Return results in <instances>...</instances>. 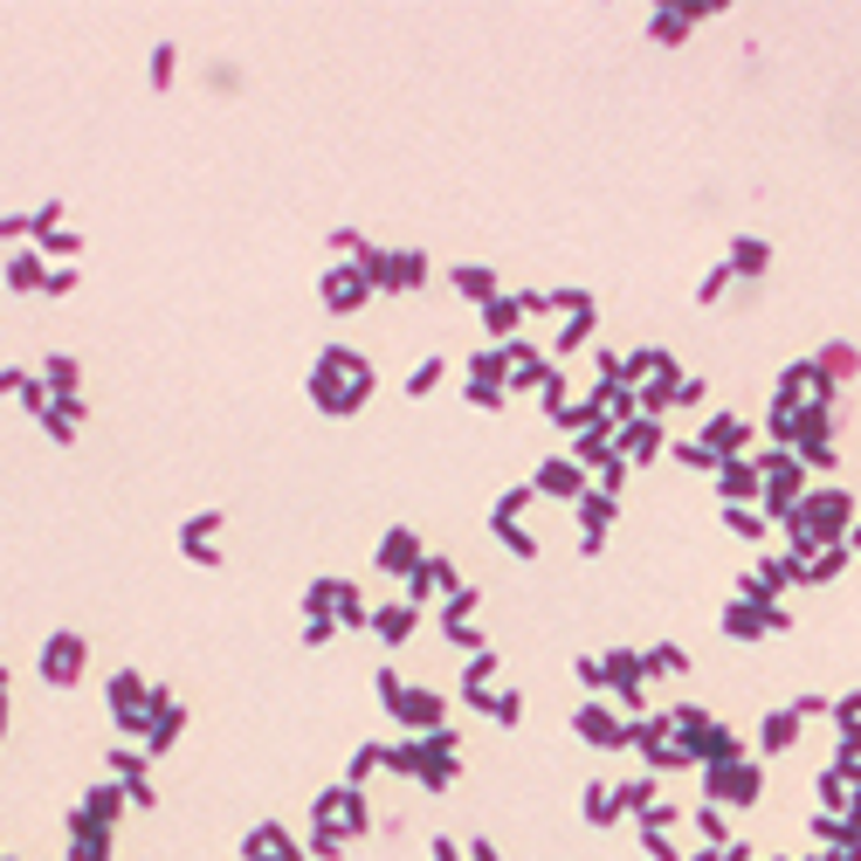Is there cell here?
I'll list each match as a JSON object with an SVG mask.
<instances>
[{
    "label": "cell",
    "mask_w": 861,
    "mask_h": 861,
    "mask_svg": "<svg viewBox=\"0 0 861 861\" xmlns=\"http://www.w3.org/2000/svg\"><path fill=\"white\" fill-rule=\"evenodd\" d=\"M365 393H373V365H365V352L331 344V352L317 359V373H311V400L325 407V414H359Z\"/></svg>",
    "instance_id": "6da1fadb"
},
{
    "label": "cell",
    "mask_w": 861,
    "mask_h": 861,
    "mask_svg": "<svg viewBox=\"0 0 861 861\" xmlns=\"http://www.w3.org/2000/svg\"><path fill=\"white\" fill-rule=\"evenodd\" d=\"M703 786H710V800H717V807H751L765 779H759V765H744V759H717L703 772Z\"/></svg>",
    "instance_id": "7a4b0ae2"
},
{
    "label": "cell",
    "mask_w": 861,
    "mask_h": 861,
    "mask_svg": "<svg viewBox=\"0 0 861 861\" xmlns=\"http://www.w3.org/2000/svg\"><path fill=\"white\" fill-rule=\"evenodd\" d=\"M572 730H579L586 744H599V751H620V744H634V724H620L607 703H586V710L572 717Z\"/></svg>",
    "instance_id": "3957f363"
},
{
    "label": "cell",
    "mask_w": 861,
    "mask_h": 861,
    "mask_svg": "<svg viewBox=\"0 0 861 861\" xmlns=\"http://www.w3.org/2000/svg\"><path fill=\"white\" fill-rule=\"evenodd\" d=\"M365 296H373V276H365V263H338V269H325V311H359Z\"/></svg>",
    "instance_id": "277c9868"
},
{
    "label": "cell",
    "mask_w": 861,
    "mask_h": 861,
    "mask_svg": "<svg viewBox=\"0 0 861 861\" xmlns=\"http://www.w3.org/2000/svg\"><path fill=\"white\" fill-rule=\"evenodd\" d=\"M421 558H427V551H421V537L407 531V524H393V531L379 537V572H393V579H414V572H421Z\"/></svg>",
    "instance_id": "5b68a950"
},
{
    "label": "cell",
    "mask_w": 861,
    "mask_h": 861,
    "mask_svg": "<svg viewBox=\"0 0 861 861\" xmlns=\"http://www.w3.org/2000/svg\"><path fill=\"white\" fill-rule=\"evenodd\" d=\"M41 676L56 689L83 676V634H49V648H41Z\"/></svg>",
    "instance_id": "8992f818"
},
{
    "label": "cell",
    "mask_w": 861,
    "mask_h": 861,
    "mask_svg": "<svg viewBox=\"0 0 861 861\" xmlns=\"http://www.w3.org/2000/svg\"><path fill=\"white\" fill-rule=\"evenodd\" d=\"M717 489H724V504H751V497H765V476H759V462L730 456L717 462Z\"/></svg>",
    "instance_id": "52a82bcc"
},
{
    "label": "cell",
    "mask_w": 861,
    "mask_h": 861,
    "mask_svg": "<svg viewBox=\"0 0 861 861\" xmlns=\"http://www.w3.org/2000/svg\"><path fill=\"white\" fill-rule=\"evenodd\" d=\"M537 497H586V469H579L572 456H551L545 469H537Z\"/></svg>",
    "instance_id": "ba28073f"
},
{
    "label": "cell",
    "mask_w": 861,
    "mask_h": 861,
    "mask_svg": "<svg viewBox=\"0 0 861 861\" xmlns=\"http://www.w3.org/2000/svg\"><path fill=\"white\" fill-rule=\"evenodd\" d=\"M435 593H462V579H456V566H448V558H421V572L407 579V599H435Z\"/></svg>",
    "instance_id": "9c48e42d"
},
{
    "label": "cell",
    "mask_w": 861,
    "mask_h": 861,
    "mask_svg": "<svg viewBox=\"0 0 861 861\" xmlns=\"http://www.w3.org/2000/svg\"><path fill=\"white\" fill-rule=\"evenodd\" d=\"M620 456H628V462H655L662 456V421L655 414H634L628 427H620Z\"/></svg>",
    "instance_id": "30bf717a"
},
{
    "label": "cell",
    "mask_w": 861,
    "mask_h": 861,
    "mask_svg": "<svg viewBox=\"0 0 861 861\" xmlns=\"http://www.w3.org/2000/svg\"><path fill=\"white\" fill-rule=\"evenodd\" d=\"M393 717H400L407 730H421V738H427V730H441V696H435V689H407Z\"/></svg>",
    "instance_id": "8fae6325"
},
{
    "label": "cell",
    "mask_w": 861,
    "mask_h": 861,
    "mask_svg": "<svg viewBox=\"0 0 861 861\" xmlns=\"http://www.w3.org/2000/svg\"><path fill=\"white\" fill-rule=\"evenodd\" d=\"M744 441H751V427H744L738 414H710V427H703V448H710V456H717V462H730V456H738Z\"/></svg>",
    "instance_id": "7c38bea8"
},
{
    "label": "cell",
    "mask_w": 861,
    "mask_h": 861,
    "mask_svg": "<svg viewBox=\"0 0 861 861\" xmlns=\"http://www.w3.org/2000/svg\"><path fill=\"white\" fill-rule=\"evenodd\" d=\"M614 510H620V497H607V489H586V497H579V524H586V551H599V531L614 524Z\"/></svg>",
    "instance_id": "4fadbf2b"
},
{
    "label": "cell",
    "mask_w": 861,
    "mask_h": 861,
    "mask_svg": "<svg viewBox=\"0 0 861 861\" xmlns=\"http://www.w3.org/2000/svg\"><path fill=\"white\" fill-rule=\"evenodd\" d=\"M414 628H421V607H414V599H393V607H373V634H379V641H407Z\"/></svg>",
    "instance_id": "5bb4252c"
},
{
    "label": "cell",
    "mask_w": 861,
    "mask_h": 861,
    "mask_svg": "<svg viewBox=\"0 0 861 861\" xmlns=\"http://www.w3.org/2000/svg\"><path fill=\"white\" fill-rule=\"evenodd\" d=\"M448 283H456L469 304H489V296H504L497 290V269H483V263H462V269H448Z\"/></svg>",
    "instance_id": "9a60e30c"
},
{
    "label": "cell",
    "mask_w": 861,
    "mask_h": 861,
    "mask_svg": "<svg viewBox=\"0 0 861 861\" xmlns=\"http://www.w3.org/2000/svg\"><path fill=\"white\" fill-rule=\"evenodd\" d=\"M483 325H489V338H517V325H524V296H489L483 304Z\"/></svg>",
    "instance_id": "2e32d148"
},
{
    "label": "cell",
    "mask_w": 861,
    "mask_h": 861,
    "mask_svg": "<svg viewBox=\"0 0 861 861\" xmlns=\"http://www.w3.org/2000/svg\"><path fill=\"white\" fill-rule=\"evenodd\" d=\"M724 634L730 641H759V634H772V620H765V607L738 599V607H724Z\"/></svg>",
    "instance_id": "e0dca14e"
},
{
    "label": "cell",
    "mask_w": 861,
    "mask_h": 861,
    "mask_svg": "<svg viewBox=\"0 0 861 861\" xmlns=\"http://www.w3.org/2000/svg\"><path fill=\"white\" fill-rule=\"evenodd\" d=\"M180 724H186V710H180V703H172L166 689H159V703H153V730H145V744H153V751H166L172 738H180Z\"/></svg>",
    "instance_id": "ac0fdd59"
},
{
    "label": "cell",
    "mask_w": 861,
    "mask_h": 861,
    "mask_svg": "<svg viewBox=\"0 0 861 861\" xmlns=\"http://www.w3.org/2000/svg\"><path fill=\"white\" fill-rule=\"evenodd\" d=\"M792 738H800V710H772L759 724V751H792Z\"/></svg>",
    "instance_id": "d6986e66"
},
{
    "label": "cell",
    "mask_w": 861,
    "mask_h": 861,
    "mask_svg": "<svg viewBox=\"0 0 861 861\" xmlns=\"http://www.w3.org/2000/svg\"><path fill=\"white\" fill-rule=\"evenodd\" d=\"M586 821H593V827H614V821H620V786H607V779L586 786Z\"/></svg>",
    "instance_id": "ffe728a7"
},
{
    "label": "cell",
    "mask_w": 861,
    "mask_h": 861,
    "mask_svg": "<svg viewBox=\"0 0 861 861\" xmlns=\"http://www.w3.org/2000/svg\"><path fill=\"white\" fill-rule=\"evenodd\" d=\"M765 263H772V248L759 234H738V242H730V276H759Z\"/></svg>",
    "instance_id": "44dd1931"
},
{
    "label": "cell",
    "mask_w": 861,
    "mask_h": 861,
    "mask_svg": "<svg viewBox=\"0 0 861 861\" xmlns=\"http://www.w3.org/2000/svg\"><path fill=\"white\" fill-rule=\"evenodd\" d=\"M696 14H710V8H682V14H676V8H662V14L648 21V35H655V41H682V35H689V21H696Z\"/></svg>",
    "instance_id": "7402d4cb"
},
{
    "label": "cell",
    "mask_w": 861,
    "mask_h": 861,
    "mask_svg": "<svg viewBox=\"0 0 861 861\" xmlns=\"http://www.w3.org/2000/svg\"><path fill=\"white\" fill-rule=\"evenodd\" d=\"M489 531H497V537H504V545H510L517 558H537V537H531L524 524H517V517H489Z\"/></svg>",
    "instance_id": "603a6c76"
},
{
    "label": "cell",
    "mask_w": 861,
    "mask_h": 861,
    "mask_svg": "<svg viewBox=\"0 0 861 861\" xmlns=\"http://www.w3.org/2000/svg\"><path fill=\"white\" fill-rule=\"evenodd\" d=\"M724 524L738 531V537H765L772 517H765V510H744V504H724Z\"/></svg>",
    "instance_id": "cb8c5ba5"
},
{
    "label": "cell",
    "mask_w": 861,
    "mask_h": 861,
    "mask_svg": "<svg viewBox=\"0 0 861 861\" xmlns=\"http://www.w3.org/2000/svg\"><path fill=\"white\" fill-rule=\"evenodd\" d=\"M641 662H648V676H682V669H689V655L676 648V641H662V648H648Z\"/></svg>",
    "instance_id": "d4e9b609"
},
{
    "label": "cell",
    "mask_w": 861,
    "mask_h": 861,
    "mask_svg": "<svg viewBox=\"0 0 861 861\" xmlns=\"http://www.w3.org/2000/svg\"><path fill=\"white\" fill-rule=\"evenodd\" d=\"M373 765H386V744H359V751H352V772H344V786H365V779H373Z\"/></svg>",
    "instance_id": "484cf974"
},
{
    "label": "cell",
    "mask_w": 861,
    "mask_h": 861,
    "mask_svg": "<svg viewBox=\"0 0 861 861\" xmlns=\"http://www.w3.org/2000/svg\"><path fill=\"white\" fill-rule=\"evenodd\" d=\"M813 365H821V373H827V379H848V373H854V365H861V359H854V344H827V352H821V359H813Z\"/></svg>",
    "instance_id": "4316f807"
},
{
    "label": "cell",
    "mask_w": 861,
    "mask_h": 861,
    "mask_svg": "<svg viewBox=\"0 0 861 861\" xmlns=\"http://www.w3.org/2000/svg\"><path fill=\"white\" fill-rule=\"evenodd\" d=\"M696 827H703V841H710V848H730V827H724V807H717V800L696 807Z\"/></svg>",
    "instance_id": "83f0119b"
},
{
    "label": "cell",
    "mask_w": 861,
    "mask_h": 861,
    "mask_svg": "<svg viewBox=\"0 0 861 861\" xmlns=\"http://www.w3.org/2000/svg\"><path fill=\"white\" fill-rule=\"evenodd\" d=\"M655 807V779H628L620 786V813H648Z\"/></svg>",
    "instance_id": "f1b7e54d"
},
{
    "label": "cell",
    "mask_w": 861,
    "mask_h": 861,
    "mask_svg": "<svg viewBox=\"0 0 861 861\" xmlns=\"http://www.w3.org/2000/svg\"><path fill=\"white\" fill-rule=\"evenodd\" d=\"M441 373H448L441 359H421L414 373H407V393H435V386H441Z\"/></svg>",
    "instance_id": "f546056e"
},
{
    "label": "cell",
    "mask_w": 861,
    "mask_h": 861,
    "mask_svg": "<svg viewBox=\"0 0 861 861\" xmlns=\"http://www.w3.org/2000/svg\"><path fill=\"white\" fill-rule=\"evenodd\" d=\"M311 854H317V861H338V854H344V827H317V834H311Z\"/></svg>",
    "instance_id": "4dcf8cb0"
},
{
    "label": "cell",
    "mask_w": 861,
    "mask_h": 861,
    "mask_svg": "<svg viewBox=\"0 0 861 861\" xmlns=\"http://www.w3.org/2000/svg\"><path fill=\"white\" fill-rule=\"evenodd\" d=\"M489 717H497V724H517V717H524V696H517V689H497V696H489Z\"/></svg>",
    "instance_id": "1f68e13d"
},
{
    "label": "cell",
    "mask_w": 861,
    "mask_h": 861,
    "mask_svg": "<svg viewBox=\"0 0 861 861\" xmlns=\"http://www.w3.org/2000/svg\"><path fill=\"white\" fill-rule=\"evenodd\" d=\"M49 386L62 400H76V359H49Z\"/></svg>",
    "instance_id": "d6a6232c"
},
{
    "label": "cell",
    "mask_w": 861,
    "mask_h": 861,
    "mask_svg": "<svg viewBox=\"0 0 861 861\" xmlns=\"http://www.w3.org/2000/svg\"><path fill=\"white\" fill-rule=\"evenodd\" d=\"M49 290V276H41V263H35V255H14V290Z\"/></svg>",
    "instance_id": "836d02e7"
},
{
    "label": "cell",
    "mask_w": 861,
    "mask_h": 861,
    "mask_svg": "<svg viewBox=\"0 0 861 861\" xmlns=\"http://www.w3.org/2000/svg\"><path fill=\"white\" fill-rule=\"evenodd\" d=\"M172 62H180V49L159 41V49H153V83H172Z\"/></svg>",
    "instance_id": "e575fe53"
},
{
    "label": "cell",
    "mask_w": 861,
    "mask_h": 861,
    "mask_svg": "<svg viewBox=\"0 0 861 861\" xmlns=\"http://www.w3.org/2000/svg\"><path fill=\"white\" fill-rule=\"evenodd\" d=\"M724 283H730V263H717V269H710L696 296H703V304H717V296H724Z\"/></svg>",
    "instance_id": "d590c367"
},
{
    "label": "cell",
    "mask_w": 861,
    "mask_h": 861,
    "mask_svg": "<svg viewBox=\"0 0 861 861\" xmlns=\"http://www.w3.org/2000/svg\"><path fill=\"white\" fill-rule=\"evenodd\" d=\"M676 462H689V469H717V456H710L703 441H682V448H676Z\"/></svg>",
    "instance_id": "8d00e7d4"
},
{
    "label": "cell",
    "mask_w": 861,
    "mask_h": 861,
    "mask_svg": "<svg viewBox=\"0 0 861 861\" xmlns=\"http://www.w3.org/2000/svg\"><path fill=\"white\" fill-rule=\"evenodd\" d=\"M469 400H476V407H504V386H489V379H469Z\"/></svg>",
    "instance_id": "74e56055"
},
{
    "label": "cell",
    "mask_w": 861,
    "mask_h": 861,
    "mask_svg": "<svg viewBox=\"0 0 861 861\" xmlns=\"http://www.w3.org/2000/svg\"><path fill=\"white\" fill-rule=\"evenodd\" d=\"M641 841H648V854H655V861H682V854H676V841H669V834H648V827H641Z\"/></svg>",
    "instance_id": "f35d334b"
},
{
    "label": "cell",
    "mask_w": 861,
    "mask_h": 861,
    "mask_svg": "<svg viewBox=\"0 0 861 861\" xmlns=\"http://www.w3.org/2000/svg\"><path fill=\"white\" fill-rule=\"evenodd\" d=\"M834 724H861V689H848V696L834 703Z\"/></svg>",
    "instance_id": "ab89813d"
},
{
    "label": "cell",
    "mask_w": 861,
    "mask_h": 861,
    "mask_svg": "<svg viewBox=\"0 0 861 861\" xmlns=\"http://www.w3.org/2000/svg\"><path fill=\"white\" fill-rule=\"evenodd\" d=\"M435 861H462V848L448 841V834H435Z\"/></svg>",
    "instance_id": "60d3db41"
},
{
    "label": "cell",
    "mask_w": 861,
    "mask_h": 861,
    "mask_svg": "<svg viewBox=\"0 0 861 861\" xmlns=\"http://www.w3.org/2000/svg\"><path fill=\"white\" fill-rule=\"evenodd\" d=\"M848 551H861V524H854V531H848Z\"/></svg>",
    "instance_id": "b9f144b4"
}]
</instances>
